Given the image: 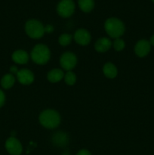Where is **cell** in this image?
Here are the masks:
<instances>
[{
	"mask_svg": "<svg viewBox=\"0 0 154 155\" xmlns=\"http://www.w3.org/2000/svg\"><path fill=\"white\" fill-rule=\"evenodd\" d=\"M150 50L151 45L146 39H140L134 46V52L140 58H143L147 55Z\"/></svg>",
	"mask_w": 154,
	"mask_h": 155,
	"instance_id": "ba28073f",
	"label": "cell"
},
{
	"mask_svg": "<svg viewBox=\"0 0 154 155\" xmlns=\"http://www.w3.org/2000/svg\"><path fill=\"white\" fill-rule=\"evenodd\" d=\"M78 4L80 9L86 13L90 12L95 7L94 0H78Z\"/></svg>",
	"mask_w": 154,
	"mask_h": 155,
	"instance_id": "e0dca14e",
	"label": "cell"
},
{
	"mask_svg": "<svg viewBox=\"0 0 154 155\" xmlns=\"http://www.w3.org/2000/svg\"><path fill=\"white\" fill-rule=\"evenodd\" d=\"M64 77V73L60 69H53L47 74V79L51 83H57Z\"/></svg>",
	"mask_w": 154,
	"mask_h": 155,
	"instance_id": "4fadbf2b",
	"label": "cell"
},
{
	"mask_svg": "<svg viewBox=\"0 0 154 155\" xmlns=\"http://www.w3.org/2000/svg\"><path fill=\"white\" fill-rule=\"evenodd\" d=\"M103 72L104 75L110 79H113L117 76L118 71L116 67L112 63H107L104 64L103 68Z\"/></svg>",
	"mask_w": 154,
	"mask_h": 155,
	"instance_id": "5bb4252c",
	"label": "cell"
},
{
	"mask_svg": "<svg viewBox=\"0 0 154 155\" xmlns=\"http://www.w3.org/2000/svg\"><path fill=\"white\" fill-rule=\"evenodd\" d=\"M152 2H153V3H154V0H152Z\"/></svg>",
	"mask_w": 154,
	"mask_h": 155,
	"instance_id": "484cf974",
	"label": "cell"
},
{
	"mask_svg": "<svg viewBox=\"0 0 154 155\" xmlns=\"http://www.w3.org/2000/svg\"><path fill=\"white\" fill-rule=\"evenodd\" d=\"M72 41V36L68 33H63V34L60 35V36L58 39L59 43L63 46H66L68 45Z\"/></svg>",
	"mask_w": 154,
	"mask_h": 155,
	"instance_id": "d6986e66",
	"label": "cell"
},
{
	"mask_svg": "<svg viewBox=\"0 0 154 155\" xmlns=\"http://www.w3.org/2000/svg\"><path fill=\"white\" fill-rule=\"evenodd\" d=\"M74 39L79 45H86L90 42L91 34L85 29H79L74 34Z\"/></svg>",
	"mask_w": 154,
	"mask_h": 155,
	"instance_id": "30bf717a",
	"label": "cell"
},
{
	"mask_svg": "<svg viewBox=\"0 0 154 155\" xmlns=\"http://www.w3.org/2000/svg\"><path fill=\"white\" fill-rule=\"evenodd\" d=\"M39 122L47 129H54L60 123V116L59 113L52 109H47L39 115Z\"/></svg>",
	"mask_w": 154,
	"mask_h": 155,
	"instance_id": "6da1fadb",
	"label": "cell"
},
{
	"mask_svg": "<svg viewBox=\"0 0 154 155\" xmlns=\"http://www.w3.org/2000/svg\"><path fill=\"white\" fill-rule=\"evenodd\" d=\"M64 80L65 83L69 86H72L76 82V76L72 71H67L66 74H64Z\"/></svg>",
	"mask_w": 154,
	"mask_h": 155,
	"instance_id": "ac0fdd59",
	"label": "cell"
},
{
	"mask_svg": "<svg viewBox=\"0 0 154 155\" xmlns=\"http://www.w3.org/2000/svg\"><path fill=\"white\" fill-rule=\"evenodd\" d=\"M5 148L11 155H20L22 153V145L15 137H10L5 142Z\"/></svg>",
	"mask_w": 154,
	"mask_h": 155,
	"instance_id": "52a82bcc",
	"label": "cell"
},
{
	"mask_svg": "<svg viewBox=\"0 0 154 155\" xmlns=\"http://www.w3.org/2000/svg\"><path fill=\"white\" fill-rule=\"evenodd\" d=\"M53 30H54V27L50 25V24L45 27V31L47 32V33H51V32H53Z\"/></svg>",
	"mask_w": 154,
	"mask_h": 155,
	"instance_id": "603a6c76",
	"label": "cell"
},
{
	"mask_svg": "<svg viewBox=\"0 0 154 155\" xmlns=\"http://www.w3.org/2000/svg\"><path fill=\"white\" fill-rule=\"evenodd\" d=\"M15 83V78L13 74H5L1 80V86L3 89H8L14 86Z\"/></svg>",
	"mask_w": 154,
	"mask_h": 155,
	"instance_id": "9a60e30c",
	"label": "cell"
},
{
	"mask_svg": "<svg viewBox=\"0 0 154 155\" xmlns=\"http://www.w3.org/2000/svg\"><path fill=\"white\" fill-rule=\"evenodd\" d=\"M105 30L107 34L112 38L117 39L125 33V25L122 21L116 18H110L105 22Z\"/></svg>",
	"mask_w": 154,
	"mask_h": 155,
	"instance_id": "7a4b0ae2",
	"label": "cell"
},
{
	"mask_svg": "<svg viewBox=\"0 0 154 155\" xmlns=\"http://www.w3.org/2000/svg\"><path fill=\"white\" fill-rule=\"evenodd\" d=\"M112 46V42L110 39L106 37L101 38L96 42L95 45V48L98 52H106L108 51Z\"/></svg>",
	"mask_w": 154,
	"mask_h": 155,
	"instance_id": "8fae6325",
	"label": "cell"
},
{
	"mask_svg": "<svg viewBox=\"0 0 154 155\" xmlns=\"http://www.w3.org/2000/svg\"><path fill=\"white\" fill-rule=\"evenodd\" d=\"M12 60L18 64H24L29 61V55L24 50H17L12 54Z\"/></svg>",
	"mask_w": 154,
	"mask_h": 155,
	"instance_id": "7c38bea8",
	"label": "cell"
},
{
	"mask_svg": "<svg viewBox=\"0 0 154 155\" xmlns=\"http://www.w3.org/2000/svg\"><path fill=\"white\" fill-rule=\"evenodd\" d=\"M113 48L116 51H122V49H124L125 46V43L124 42V40H122L120 38H117V39H115V41L113 42Z\"/></svg>",
	"mask_w": 154,
	"mask_h": 155,
	"instance_id": "ffe728a7",
	"label": "cell"
},
{
	"mask_svg": "<svg viewBox=\"0 0 154 155\" xmlns=\"http://www.w3.org/2000/svg\"><path fill=\"white\" fill-rule=\"evenodd\" d=\"M10 72H11V74H17V73L18 72V68H17L16 66H11L10 68Z\"/></svg>",
	"mask_w": 154,
	"mask_h": 155,
	"instance_id": "cb8c5ba5",
	"label": "cell"
},
{
	"mask_svg": "<svg viewBox=\"0 0 154 155\" xmlns=\"http://www.w3.org/2000/svg\"><path fill=\"white\" fill-rule=\"evenodd\" d=\"M60 66L63 70L66 71H70L73 69L77 64V58L75 54L70 51L64 52L61 55L60 59Z\"/></svg>",
	"mask_w": 154,
	"mask_h": 155,
	"instance_id": "8992f818",
	"label": "cell"
},
{
	"mask_svg": "<svg viewBox=\"0 0 154 155\" xmlns=\"http://www.w3.org/2000/svg\"><path fill=\"white\" fill-rule=\"evenodd\" d=\"M75 11V3L72 0H61L57 7V14L62 18H69Z\"/></svg>",
	"mask_w": 154,
	"mask_h": 155,
	"instance_id": "5b68a950",
	"label": "cell"
},
{
	"mask_svg": "<svg viewBox=\"0 0 154 155\" xmlns=\"http://www.w3.org/2000/svg\"><path fill=\"white\" fill-rule=\"evenodd\" d=\"M5 101V95L3 91L0 89V107L4 105Z\"/></svg>",
	"mask_w": 154,
	"mask_h": 155,
	"instance_id": "44dd1931",
	"label": "cell"
},
{
	"mask_svg": "<svg viewBox=\"0 0 154 155\" xmlns=\"http://www.w3.org/2000/svg\"><path fill=\"white\" fill-rule=\"evenodd\" d=\"M76 155H91V153L89 152V151L85 149H82V150H80L78 153H77Z\"/></svg>",
	"mask_w": 154,
	"mask_h": 155,
	"instance_id": "7402d4cb",
	"label": "cell"
},
{
	"mask_svg": "<svg viewBox=\"0 0 154 155\" xmlns=\"http://www.w3.org/2000/svg\"><path fill=\"white\" fill-rule=\"evenodd\" d=\"M149 43H150L151 45H153L154 46V34L151 36V38H150V39H149Z\"/></svg>",
	"mask_w": 154,
	"mask_h": 155,
	"instance_id": "d4e9b609",
	"label": "cell"
},
{
	"mask_svg": "<svg viewBox=\"0 0 154 155\" xmlns=\"http://www.w3.org/2000/svg\"><path fill=\"white\" fill-rule=\"evenodd\" d=\"M25 30L27 34L33 39H39L42 37L45 33L43 24L35 19L30 20L26 23Z\"/></svg>",
	"mask_w": 154,
	"mask_h": 155,
	"instance_id": "277c9868",
	"label": "cell"
},
{
	"mask_svg": "<svg viewBox=\"0 0 154 155\" xmlns=\"http://www.w3.org/2000/svg\"><path fill=\"white\" fill-rule=\"evenodd\" d=\"M52 139L53 142L56 145H57V146H63V145H66L68 141L66 135L65 133H62V132H58L57 133L54 134Z\"/></svg>",
	"mask_w": 154,
	"mask_h": 155,
	"instance_id": "2e32d148",
	"label": "cell"
},
{
	"mask_svg": "<svg viewBox=\"0 0 154 155\" xmlns=\"http://www.w3.org/2000/svg\"><path fill=\"white\" fill-rule=\"evenodd\" d=\"M18 80L23 85H30L34 81L33 72L28 69H21L17 73Z\"/></svg>",
	"mask_w": 154,
	"mask_h": 155,
	"instance_id": "9c48e42d",
	"label": "cell"
},
{
	"mask_svg": "<svg viewBox=\"0 0 154 155\" xmlns=\"http://www.w3.org/2000/svg\"><path fill=\"white\" fill-rule=\"evenodd\" d=\"M31 58L37 64L43 65L48 63L51 58V52L48 46L43 44L35 45L31 51Z\"/></svg>",
	"mask_w": 154,
	"mask_h": 155,
	"instance_id": "3957f363",
	"label": "cell"
}]
</instances>
